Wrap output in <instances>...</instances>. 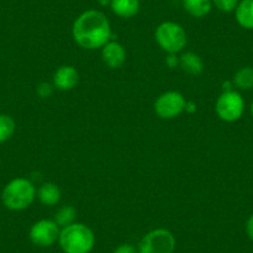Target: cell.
Masks as SVG:
<instances>
[{
	"mask_svg": "<svg viewBox=\"0 0 253 253\" xmlns=\"http://www.w3.org/2000/svg\"><path fill=\"white\" fill-rule=\"evenodd\" d=\"M72 38L84 50H98L112 39L108 18L102 11L91 9L80 14L72 25Z\"/></svg>",
	"mask_w": 253,
	"mask_h": 253,
	"instance_id": "obj_1",
	"label": "cell"
},
{
	"mask_svg": "<svg viewBox=\"0 0 253 253\" xmlns=\"http://www.w3.org/2000/svg\"><path fill=\"white\" fill-rule=\"evenodd\" d=\"M58 245L63 253H89L96 245V236L87 225L75 222L61 228Z\"/></svg>",
	"mask_w": 253,
	"mask_h": 253,
	"instance_id": "obj_2",
	"label": "cell"
},
{
	"mask_svg": "<svg viewBox=\"0 0 253 253\" xmlns=\"http://www.w3.org/2000/svg\"><path fill=\"white\" fill-rule=\"evenodd\" d=\"M36 198V189L25 177H15L5 185L1 193V201L8 210L21 211L28 209Z\"/></svg>",
	"mask_w": 253,
	"mask_h": 253,
	"instance_id": "obj_3",
	"label": "cell"
},
{
	"mask_svg": "<svg viewBox=\"0 0 253 253\" xmlns=\"http://www.w3.org/2000/svg\"><path fill=\"white\" fill-rule=\"evenodd\" d=\"M155 41L164 52L179 53L187 43L186 31L175 21H164L155 30Z\"/></svg>",
	"mask_w": 253,
	"mask_h": 253,
	"instance_id": "obj_4",
	"label": "cell"
},
{
	"mask_svg": "<svg viewBox=\"0 0 253 253\" xmlns=\"http://www.w3.org/2000/svg\"><path fill=\"white\" fill-rule=\"evenodd\" d=\"M176 238L167 228H155L143 236L138 245L139 253H174Z\"/></svg>",
	"mask_w": 253,
	"mask_h": 253,
	"instance_id": "obj_5",
	"label": "cell"
},
{
	"mask_svg": "<svg viewBox=\"0 0 253 253\" xmlns=\"http://www.w3.org/2000/svg\"><path fill=\"white\" fill-rule=\"evenodd\" d=\"M216 113L222 121L236 122L242 117L245 112V101L242 96L236 91L222 92L216 101Z\"/></svg>",
	"mask_w": 253,
	"mask_h": 253,
	"instance_id": "obj_6",
	"label": "cell"
},
{
	"mask_svg": "<svg viewBox=\"0 0 253 253\" xmlns=\"http://www.w3.org/2000/svg\"><path fill=\"white\" fill-rule=\"evenodd\" d=\"M186 101L180 92L168 91L160 94L154 103V111L162 119H172L185 111Z\"/></svg>",
	"mask_w": 253,
	"mask_h": 253,
	"instance_id": "obj_7",
	"label": "cell"
},
{
	"mask_svg": "<svg viewBox=\"0 0 253 253\" xmlns=\"http://www.w3.org/2000/svg\"><path fill=\"white\" fill-rule=\"evenodd\" d=\"M61 227L53 220H39L31 226L29 238L39 247H50L58 242Z\"/></svg>",
	"mask_w": 253,
	"mask_h": 253,
	"instance_id": "obj_8",
	"label": "cell"
},
{
	"mask_svg": "<svg viewBox=\"0 0 253 253\" xmlns=\"http://www.w3.org/2000/svg\"><path fill=\"white\" fill-rule=\"evenodd\" d=\"M80 80L79 71L71 65L58 67L53 74V87L60 91H71L77 86Z\"/></svg>",
	"mask_w": 253,
	"mask_h": 253,
	"instance_id": "obj_9",
	"label": "cell"
},
{
	"mask_svg": "<svg viewBox=\"0 0 253 253\" xmlns=\"http://www.w3.org/2000/svg\"><path fill=\"white\" fill-rule=\"evenodd\" d=\"M126 58V50L123 45L117 41H109L102 47V60L112 70L121 69Z\"/></svg>",
	"mask_w": 253,
	"mask_h": 253,
	"instance_id": "obj_10",
	"label": "cell"
},
{
	"mask_svg": "<svg viewBox=\"0 0 253 253\" xmlns=\"http://www.w3.org/2000/svg\"><path fill=\"white\" fill-rule=\"evenodd\" d=\"M111 10L122 19L134 18L140 10V0H112Z\"/></svg>",
	"mask_w": 253,
	"mask_h": 253,
	"instance_id": "obj_11",
	"label": "cell"
},
{
	"mask_svg": "<svg viewBox=\"0 0 253 253\" xmlns=\"http://www.w3.org/2000/svg\"><path fill=\"white\" fill-rule=\"evenodd\" d=\"M179 65L181 70L191 76H199L204 71V62L200 56L195 52L187 51L179 57Z\"/></svg>",
	"mask_w": 253,
	"mask_h": 253,
	"instance_id": "obj_12",
	"label": "cell"
},
{
	"mask_svg": "<svg viewBox=\"0 0 253 253\" xmlns=\"http://www.w3.org/2000/svg\"><path fill=\"white\" fill-rule=\"evenodd\" d=\"M238 25L246 30H253V0H240L235 10Z\"/></svg>",
	"mask_w": 253,
	"mask_h": 253,
	"instance_id": "obj_13",
	"label": "cell"
},
{
	"mask_svg": "<svg viewBox=\"0 0 253 253\" xmlns=\"http://www.w3.org/2000/svg\"><path fill=\"white\" fill-rule=\"evenodd\" d=\"M39 201L46 206H55L61 200V190L53 182H45L36 191Z\"/></svg>",
	"mask_w": 253,
	"mask_h": 253,
	"instance_id": "obj_14",
	"label": "cell"
},
{
	"mask_svg": "<svg viewBox=\"0 0 253 253\" xmlns=\"http://www.w3.org/2000/svg\"><path fill=\"white\" fill-rule=\"evenodd\" d=\"M181 3L184 10L196 19L206 16L212 8V0H181Z\"/></svg>",
	"mask_w": 253,
	"mask_h": 253,
	"instance_id": "obj_15",
	"label": "cell"
},
{
	"mask_svg": "<svg viewBox=\"0 0 253 253\" xmlns=\"http://www.w3.org/2000/svg\"><path fill=\"white\" fill-rule=\"evenodd\" d=\"M233 86L242 91L253 88V67L245 66L238 70L233 76Z\"/></svg>",
	"mask_w": 253,
	"mask_h": 253,
	"instance_id": "obj_16",
	"label": "cell"
},
{
	"mask_svg": "<svg viewBox=\"0 0 253 253\" xmlns=\"http://www.w3.org/2000/svg\"><path fill=\"white\" fill-rule=\"evenodd\" d=\"M77 210L71 205H65L57 210L55 215V222L60 226L61 228L66 227V226L72 225L76 222Z\"/></svg>",
	"mask_w": 253,
	"mask_h": 253,
	"instance_id": "obj_17",
	"label": "cell"
},
{
	"mask_svg": "<svg viewBox=\"0 0 253 253\" xmlns=\"http://www.w3.org/2000/svg\"><path fill=\"white\" fill-rule=\"evenodd\" d=\"M16 129V123L9 114H0V143H5L11 139Z\"/></svg>",
	"mask_w": 253,
	"mask_h": 253,
	"instance_id": "obj_18",
	"label": "cell"
},
{
	"mask_svg": "<svg viewBox=\"0 0 253 253\" xmlns=\"http://www.w3.org/2000/svg\"><path fill=\"white\" fill-rule=\"evenodd\" d=\"M240 0H212V4L222 13H232L237 8Z\"/></svg>",
	"mask_w": 253,
	"mask_h": 253,
	"instance_id": "obj_19",
	"label": "cell"
},
{
	"mask_svg": "<svg viewBox=\"0 0 253 253\" xmlns=\"http://www.w3.org/2000/svg\"><path fill=\"white\" fill-rule=\"evenodd\" d=\"M36 92L41 98H48L53 92V84H48V82H41V84H39Z\"/></svg>",
	"mask_w": 253,
	"mask_h": 253,
	"instance_id": "obj_20",
	"label": "cell"
},
{
	"mask_svg": "<svg viewBox=\"0 0 253 253\" xmlns=\"http://www.w3.org/2000/svg\"><path fill=\"white\" fill-rule=\"evenodd\" d=\"M113 253H139L138 248L130 243H122L118 247L114 248Z\"/></svg>",
	"mask_w": 253,
	"mask_h": 253,
	"instance_id": "obj_21",
	"label": "cell"
},
{
	"mask_svg": "<svg viewBox=\"0 0 253 253\" xmlns=\"http://www.w3.org/2000/svg\"><path fill=\"white\" fill-rule=\"evenodd\" d=\"M165 62H167V65L170 69H174V67H176V65H179V57H176L175 53H168Z\"/></svg>",
	"mask_w": 253,
	"mask_h": 253,
	"instance_id": "obj_22",
	"label": "cell"
},
{
	"mask_svg": "<svg viewBox=\"0 0 253 253\" xmlns=\"http://www.w3.org/2000/svg\"><path fill=\"white\" fill-rule=\"evenodd\" d=\"M246 233H247L248 238L253 241V215H251L246 222Z\"/></svg>",
	"mask_w": 253,
	"mask_h": 253,
	"instance_id": "obj_23",
	"label": "cell"
},
{
	"mask_svg": "<svg viewBox=\"0 0 253 253\" xmlns=\"http://www.w3.org/2000/svg\"><path fill=\"white\" fill-rule=\"evenodd\" d=\"M185 111L189 112V113H194L196 111V104L194 102H187L186 101V106H185Z\"/></svg>",
	"mask_w": 253,
	"mask_h": 253,
	"instance_id": "obj_24",
	"label": "cell"
},
{
	"mask_svg": "<svg viewBox=\"0 0 253 253\" xmlns=\"http://www.w3.org/2000/svg\"><path fill=\"white\" fill-rule=\"evenodd\" d=\"M222 88H223V92H228V91H232V86H233V82L231 81H226L223 82L222 84Z\"/></svg>",
	"mask_w": 253,
	"mask_h": 253,
	"instance_id": "obj_25",
	"label": "cell"
},
{
	"mask_svg": "<svg viewBox=\"0 0 253 253\" xmlns=\"http://www.w3.org/2000/svg\"><path fill=\"white\" fill-rule=\"evenodd\" d=\"M111 1L112 0H98V3L101 4L102 6H107V5H111Z\"/></svg>",
	"mask_w": 253,
	"mask_h": 253,
	"instance_id": "obj_26",
	"label": "cell"
},
{
	"mask_svg": "<svg viewBox=\"0 0 253 253\" xmlns=\"http://www.w3.org/2000/svg\"><path fill=\"white\" fill-rule=\"evenodd\" d=\"M250 111H251V114H252V117H253V102H252V103H251Z\"/></svg>",
	"mask_w": 253,
	"mask_h": 253,
	"instance_id": "obj_27",
	"label": "cell"
}]
</instances>
